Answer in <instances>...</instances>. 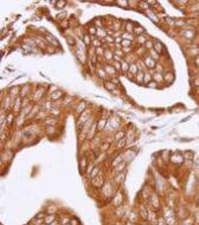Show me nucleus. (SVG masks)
Instances as JSON below:
<instances>
[{
  "mask_svg": "<svg viewBox=\"0 0 199 225\" xmlns=\"http://www.w3.org/2000/svg\"><path fill=\"white\" fill-rule=\"evenodd\" d=\"M104 62L106 63H109V62H113L114 60V50H110V47H106V51H104Z\"/></svg>",
  "mask_w": 199,
  "mask_h": 225,
  "instance_id": "obj_9",
  "label": "nucleus"
},
{
  "mask_svg": "<svg viewBox=\"0 0 199 225\" xmlns=\"http://www.w3.org/2000/svg\"><path fill=\"white\" fill-rule=\"evenodd\" d=\"M30 93H31V86H30L29 84L24 85V86H21V89H20V97H21V98L27 97V96L30 95Z\"/></svg>",
  "mask_w": 199,
  "mask_h": 225,
  "instance_id": "obj_15",
  "label": "nucleus"
},
{
  "mask_svg": "<svg viewBox=\"0 0 199 225\" xmlns=\"http://www.w3.org/2000/svg\"><path fill=\"white\" fill-rule=\"evenodd\" d=\"M111 65L114 67V69H115L117 72L121 71V63H120V62H113V63H111Z\"/></svg>",
  "mask_w": 199,
  "mask_h": 225,
  "instance_id": "obj_49",
  "label": "nucleus"
},
{
  "mask_svg": "<svg viewBox=\"0 0 199 225\" xmlns=\"http://www.w3.org/2000/svg\"><path fill=\"white\" fill-rule=\"evenodd\" d=\"M50 225H58V224H57V222H55V223H51Z\"/></svg>",
  "mask_w": 199,
  "mask_h": 225,
  "instance_id": "obj_61",
  "label": "nucleus"
},
{
  "mask_svg": "<svg viewBox=\"0 0 199 225\" xmlns=\"http://www.w3.org/2000/svg\"><path fill=\"white\" fill-rule=\"evenodd\" d=\"M124 167H126V162H122V164H120L117 167H115V172L119 174V173H122L123 172V169H124Z\"/></svg>",
  "mask_w": 199,
  "mask_h": 225,
  "instance_id": "obj_45",
  "label": "nucleus"
},
{
  "mask_svg": "<svg viewBox=\"0 0 199 225\" xmlns=\"http://www.w3.org/2000/svg\"><path fill=\"white\" fill-rule=\"evenodd\" d=\"M153 81H155V82H158V83H163V82H164V73L154 72V73H153Z\"/></svg>",
  "mask_w": 199,
  "mask_h": 225,
  "instance_id": "obj_26",
  "label": "nucleus"
},
{
  "mask_svg": "<svg viewBox=\"0 0 199 225\" xmlns=\"http://www.w3.org/2000/svg\"><path fill=\"white\" fill-rule=\"evenodd\" d=\"M184 34H185V37L186 38H189V39H193L194 37H196V33H194V31L193 30H189V31H184Z\"/></svg>",
  "mask_w": 199,
  "mask_h": 225,
  "instance_id": "obj_42",
  "label": "nucleus"
},
{
  "mask_svg": "<svg viewBox=\"0 0 199 225\" xmlns=\"http://www.w3.org/2000/svg\"><path fill=\"white\" fill-rule=\"evenodd\" d=\"M67 6V1L64 0H58V1H55V8L56 10H63Z\"/></svg>",
  "mask_w": 199,
  "mask_h": 225,
  "instance_id": "obj_30",
  "label": "nucleus"
},
{
  "mask_svg": "<svg viewBox=\"0 0 199 225\" xmlns=\"http://www.w3.org/2000/svg\"><path fill=\"white\" fill-rule=\"evenodd\" d=\"M154 70L156 72H159V73H164V65L163 64H156V67H155Z\"/></svg>",
  "mask_w": 199,
  "mask_h": 225,
  "instance_id": "obj_50",
  "label": "nucleus"
},
{
  "mask_svg": "<svg viewBox=\"0 0 199 225\" xmlns=\"http://www.w3.org/2000/svg\"><path fill=\"white\" fill-rule=\"evenodd\" d=\"M98 173H100V167H98V166H95V167H94V169H93V172L90 173V176H89V177H90V179L93 180L94 178H96V177L98 176Z\"/></svg>",
  "mask_w": 199,
  "mask_h": 225,
  "instance_id": "obj_40",
  "label": "nucleus"
},
{
  "mask_svg": "<svg viewBox=\"0 0 199 225\" xmlns=\"http://www.w3.org/2000/svg\"><path fill=\"white\" fill-rule=\"evenodd\" d=\"M91 184L95 185V186H97V187H101V186L103 185V177L98 174L96 178H94V179L91 180Z\"/></svg>",
  "mask_w": 199,
  "mask_h": 225,
  "instance_id": "obj_20",
  "label": "nucleus"
},
{
  "mask_svg": "<svg viewBox=\"0 0 199 225\" xmlns=\"http://www.w3.org/2000/svg\"><path fill=\"white\" fill-rule=\"evenodd\" d=\"M126 143H127V140L126 139H122V140H120V141L116 142V147L121 149V148H123L124 146H126Z\"/></svg>",
  "mask_w": 199,
  "mask_h": 225,
  "instance_id": "obj_47",
  "label": "nucleus"
},
{
  "mask_svg": "<svg viewBox=\"0 0 199 225\" xmlns=\"http://www.w3.org/2000/svg\"><path fill=\"white\" fill-rule=\"evenodd\" d=\"M110 81L113 82L115 85H119V84H120V78H119V76H115V77H110Z\"/></svg>",
  "mask_w": 199,
  "mask_h": 225,
  "instance_id": "obj_55",
  "label": "nucleus"
},
{
  "mask_svg": "<svg viewBox=\"0 0 199 225\" xmlns=\"http://www.w3.org/2000/svg\"><path fill=\"white\" fill-rule=\"evenodd\" d=\"M143 77H145V72H143V71H139V73L135 76L134 81H135L136 83L142 84V83H143Z\"/></svg>",
  "mask_w": 199,
  "mask_h": 225,
  "instance_id": "obj_29",
  "label": "nucleus"
},
{
  "mask_svg": "<svg viewBox=\"0 0 199 225\" xmlns=\"http://www.w3.org/2000/svg\"><path fill=\"white\" fill-rule=\"evenodd\" d=\"M148 56H149V57H152L155 62H156L158 59H160V55H159L156 51H154V50H151V51L148 52Z\"/></svg>",
  "mask_w": 199,
  "mask_h": 225,
  "instance_id": "obj_39",
  "label": "nucleus"
},
{
  "mask_svg": "<svg viewBox=\"0 0 199 225\" xmlns=\"http://www.w3.org/2000/svg\"><path fill=\"white\" fill-rule=\"evenodd\" d=\"M60 24H62V27H68V25H69L67 20H64V21H62Z\"/></svg>",
  "mask_w": 199,
  "mask_h": 225,
  "instance_id": "obj_60",
  "label": "nucleus"
},
{
  "mask_svg": "<svg viewBox=\"0 0 199 225\" xmlns=\"http://www.w3.org/2000/svg\"><path fill=\"white\" fill-rule=\"evenodd\" d=\"M76 57H77V59L81 62V63H83V64H85L86 63V56H85V52H83V51H81V50H78V49H76Z\"/></svg>",
  "mask_w": 199,
  "mask_h": 225,
  "instance_id": "obj_17",
  "label": "nucleus"
},
{
  "mask_svg": "<svg viewBox=\"0 0 199 225\" xmlns=\"http://www.w3.org/2000/svg\"><path fill=\"white\" fill-rule=\"evenodd\" d=\"M91 117H90V110L89 109H86L85 111H83L82 114L78 116V119H77V122H76V126H77V128H81L82 129V127L84 126V124L88 122L89 120H90Z\"/></svg>",
  "mask_w": 199,
  "mask_h": 225,
  "instance_id": "obj_1",
  "label": "nucleus"
},
{
  "mask_svg": "<svg viewBox=\"0 0 199 225\" xmlns=\"http://www.w3.org/2000/svg\"><path fill=\"white\" fill-rule=\"evenodd\" d=\"M86 107H88V103H86L85 101H81V102H78L77 103V106H76V108H75V113H76V115H81L83 111H85L86 110Z\"/></svg>",
  "mask_w": 199,
  "mask_h": 225,
  "instance_id": "obj_8",
  "label": "nucleus"
},
{
  "mask_svg": "<svg viewBox=\"0 0 199 225\" xmlns=\"http://www.w3.org/2000/svg\"><path fill=\"white\" fill-rule=\"evenodd\" d=\"M142 60H143V63H145L147 70H154V69H155V67H156V62H155L152 57H149L148 54L142 58Z\"/></svg>",
  "mask_w": 199,
  "mask_h": 225,
  "instance_id": "obj_2",
  "label": "nucleus"
},
{
  "mask_svg": "<svg viewBox=\"0 0 199 225\" xmlns=\"http://www.w3.org/2000/svg\"><path fill=\"white\" fill-rule=\"evenodd\" d=\"M37 219H42V218H45V213H38L36 216Z\"/></svg>",
  "mask_w": 199,
  "mask_h": 225,
  "instance_id": "obj_59",
  "label": "nucleus"
},
{
  "mask_svg": "<svg viewBox=\"0 0 199 225\" xmlns=\"http://www.w3.org/2000/svg\"><path fill=\"white\" fill-rule=\"evenodd\" d=\"M139 6H140V8H142V10H148L149 7V4H148V1H140L139 3Z\"/></svg>",
  "mask_w": 199,
  "mask_h": 225,
  "instance_id": "obj_48",
  "label": "nucleus"
},
{
  "mask_svg": "<svg viewBox=\"0 0 199 225\" xmlns=\"http://www.w3.org/2000/svg\"><path fill=\"white\" fill-rule=\"evenodd\" d=\"M95 71H96V73H97V77H98L100 80H102L103 82L110 80V77L108 76V73L106 72V70L103 69V67H97Z\"/></svg>",
  "mask_w": 199,
  "mask_h": 225,
  "instance_id": "obj_3",
  "label": "nucleus"
},
{
  "mask_svg": "<svg viewBox=\"0 0 199 225\" xmlns=\"http://www.w3.org/2000/svg\"><path fill=\"white\" fill-rule=\"evenodd\" d=\"M165 21L168 24V26H171V27H176V19H173V18H171V17H166V18H165Z\"/></svg>",
  "mask_w": 199,
  "mask_h": 225,
  "instance_id": "obj_41",
  "label": "nucleus"
},
{
  "mask_svg": "<svg viewBox=\"0 0 199 225\" xmlns=\"http://www.w3.org/2000/svg\"><path fill=\"white\" fill-rule=\"evenodd\" d=\"M65 17H67V13H65V12H60V13H58V14L56 16V18L59 19V20H62V21L65 19Z\"/></svg>",
  "mask_w": 199,
  "mask_h": 225,
  "instance_id": "obj_54",
  "label": "nucleus"
},
{
  "mask_svg": "<svg viewBox=\"0 0 199 225\" xmlns=\"http://www.w3.org/2000/svg\"><path fill=\"white\" fill-rule=\"evenodd\" d=\"M153 50L154 51H156L160 56L164 54V51H165V46L161 44L159 40H154V47H153Z\"/></svg>",
  "mask_w": 199,
  "mask_h": 225,
  "instance_id": "obj_14",
  "label": "nucleus"
},
{
  "mask_svg": "<svg viewBox=\"0 0 199 225\" xmlns=\"http://www.w3.org/2000/svg\"><path fill=\"white\" fill-rule=\"evenodd\" d=\"M95 50H96V55H97V57H98V58L104 56V51H106V49L103 47V45H102V46H100V47H96Z\"/></svg>",
  "mask_w": 199,
  "mask_h": 225,
  "instance_id": "obj_36",
  "label": "nucleus"
},
{
  "mask_svg": "<svg viewBox=\"0 0 199 225\" xmlns=\"http://www.w3.org/2000/svg\"><path fill=\"white\" fill-rule=\"evenodd\" d=\"M151 81H153V73L146 71V72H145V77H143V84L147 85Z\"/></svg>",
  "mask_w": 199,
  "mask_h": 225,
  "instance_id": "obj_28",
  "label": "nucleus"
},
{
  "mask_svg": "<svg viewBox=\"0 0 199 225\" xmlns=\"http://www.w3.org/2000/svg\"><path fill=\"white\" fill-rule=\"evenodd\" d=\"M56 219V216L55 215H49L47 217H45L44 218V223L45 224H47V225H50L51 223H54V220Z\"/></svg>",
  "mask_w": 199,
  "mask_h": 225,
  "instance_id": "obj_37",
  "label": "nucleus"
},
{
  "mask_svg": "<svg viewBox=\"0 0 199 225\" xmlns=\"http://www.w3.org/2000/svg\"><path fill=\"white\" fill-rule=\"evenodd\" d=\"M62 97H64V94L62 93L60 90H57L55 93H51V98L54 99V101H58V99L62 98Z\"/></svg>",
  "mask_w": 199,
  "mask_h": 225,
  "instance_id": "obj_27",
  "label": "nucleus"
},
{
  "mask_svg": "<svg viewBox=\"0 0 199 225\" xmlns=\"http://www.w3.org/2000/svg\"><path fill=\"white\" fill-rule=\"evenodd\" d=\"M121 37H122V39H126V40H130V42L134 40V36L132 33H128V32L121 33Z\"/></svg>",
  "mask_w": 199,
  "mask_h": 225,
  "instance_id": "obj_34",
  "label": "nucleus"
},
{
  "mask_svg": "<svg viewBox=\"0 0 199 225\" xmlns=\"http://www.w3.org/2000/svg\"><path fill=\"white\" fill-rule=\"evenodd\" d=\"M70 225H80V223H78V220L76 218H72L70 220Z\"/></svg>",
  "mask_w": 199,
  "mask_h": 225,
  "instance_id": "obj_57",
  "label": "nucleus"
},
{
  "mask_svg": "<svg viewBox=\"0 0 199 225\" xmlns=\"http://www.w3.org/2000/svg\"><path fill=\"white\" fill-rule=\"evenodd\" d=\"M123 27H124V32H128V33H132L133 34V32H134V24L132 23V21H126L123 24Z\"/></svg>",
  "mask_w": 199,
  "mask_h": 225,
  "instance_id": "obj_18",
  "label": "nucleus"
},
{
  "mask_svg": "<svg viewBox=\"0 0 199 225\" xmlns=\"http://www.w3.org/2000/svg\"><path fill=\"white\" fill-rule=\"evenodd\" d=\"M88 34L91 36L93 38H94V37H96V34H97V27L95 26V25H93V26H90L88 29Z\"/></svg>",
  "mask_w": 199,
  "mask_h": 225,
  "instance_id": "obj_35",
  "label": "nucleus"
},
{
  "mask_svg": "<svg viewBox=\"0 0 199 225\" xmlns=\"http://www.w3.org/2000/svg\"><path fill=\"white\" fill-rule=\"evenodd\" d=\"M91 46H94L95 49L96 47H100V46H102V40L101 39H98V38H93V42H91Z\"/></svg>",
  "mask_w": 199,
  "mask_h": 225,
  "instance_id": "obj_38",
  "label": "nucleus"
},
{
  "mask_svg": "<svg viewBox=\"0 0 199 225\" xmlns=\"http://www.w3.org/2000/svg\"><path fill=\"white\" fill-rule=\"evenodd\" d=\"M121 45H122V47H132V46H133V42L123 39L122 43H121Z\"/></svg>",
  "mask_w": 199,
  "mask_h": 225,
  "instance_id": "obj_46",
  "label": "nucleus"
},
{
  "mask_svg": "<svg viewBox=\"0 0 199 225\" xmlns=\"http://www.w3.org/2000/svg\"><path fill=\"white\" fill-rule=\"evenodd\" d=\"M65 40H67V43H68L70 46H75V45L77 44V42L75 40V38H73L72 36H70V34H67V36H65Z\"/></svg>",
  "mask_w": 199,
  "mask_h": 225,
  "instance_id": "obj_32",
  "label": "nucleus"
},
{
  "mask_svg": "<svg viewBox=\"0 0 199 225\" xmlns=\"http://www.w3.org/2000/svg\"><path fill=\"white\" fill-rule=\"evenodd\" d=\"M43 123L45 124V127L47 126H57L58 124V120L57 117H54V116H46L44 120H43Z\"/></svg>",
  "mask_w": 199,
  "mask_h": 225,
  "instance_id": "obj_10",
  "label": "nucleus"
},
{
  "mask_svg": "<svg viewBox=\"0 0 199 225\" xmlns=\"http://www.w3.org/2000/svg\"><path fill=\"white\" fill-rule=\"evenodd\" d=\"M122 139H126V130H123V129H117L114 134V141L117 142Z\"/></svg>",
  "mask_w": 199,
  "mask_h": 225,
  "instance_id": "obj_12",
  "label": "nucleus"
},
{
  "mask_svg": "<svg viewBox=\"0 0 199 225\" xmlns=\"http://www.w3.org/2000/svg\"><path fill=\"white\" fill-rule=\"evenodd\" d=\"M109 143L108 142H104V143H102L101 146H100V151H101V152H106L107 151V148H109Z\"/></svg>",
  "mask_w": 199,
  "mask_h": 225,
  "instance_id": "obj_51",
  "label": "nucleus"
},
{
  "mask_svg": "<svg viewBox=\"0 0 199 225\" xmlns=\"http://www.w3.org/2000/svg\"><path fill=\"white\" fill-rule=\"evenodd\" d=\"M43 95H44V90H43V89L37 90V91L33 94V99H34V101H39Z\"/></svg>",
  "mask_w": 199,
  "mask_h": 225,
  "instance_id": "obj_33",
  "label": "nucleus"
},
{
  "mask_svg": "<svg viewBox=\"0 0 199 225\" xmlns=\"http://www.w3.org/2000/svg\"><path fill=\"white\" fill-rule=\"evenodd\" d=\"M102 67H103V69L106 70V72L108 73L109 77H115V76H117V71L114 69V67L111 65V64L106 63V64H103Z\"/></svg>",
  "mask_w": 199,
  "mask_h": 225,
  "instance_id": "obj_6",
  "label": "nucleus"
},
{
  "mask_svg": "<svg viewBox=\"0 0 199 225\" xmlns=\"http://www.w3.org/2000/svg\"><path fill=\"white\" fill-rule=\"evenodd\" d=\"M193 63H194V65H196V67H198V68H199V56L194 57V59H193Z\"/></svg>",
  "mask_w": 199,
  "mask_h": 225,
  "instance_id": "obj_58",
  "label": "nucleus"
},
{
  "mask_svg": "<svg viewBox=\"0 0 199 225\" xmlns=\"http://www.w3.org/2000/svg\"><path fill=\"white\" fill-rule=\"evenodd\" d=\"M183 155H184V159L185 160H190V161H193L194 160V152L193 151H190V149H189V151H185Z\"/></svg>",
  "mask_w": 199,
  "mask_h": 225,
  "instance_id": "obj_25",
  "label": "nucleus"
},
{
  "mask_svg": "<svg viewBox=\"0 0 199 225\" xmlns=\"http://www.w3.org/2000/svg\"><path fill=\"white\" fill-rule=\"evenodd\" d=\"M89 166H88V159H86L84 155L81 158V161H80V168H81V171L82 172H84L85 171V168H88Z\"/></svg>",
  "mask_w": 199,
  "mask_h": 225,
  "instance_id": "obj_21",
  "label": "nucleus"
},
{
  "mask_svg": "<svg viewBox=\"0 0 199 225\" xmlns=\"http://www.w3.org/2000/svg\"><path fill=\"white\" fill-rule=\"evenodd\" d=\"M45 39H46V42L49 43V45L51 44V46H56V47H59V42L57 40V38L56 37H54V36H51V34H46L45 36Z\"/></svg>",
  "mask_w": 199,
  "mask_h": 225,
  "instance_id": "obj_11",
  "label": "nucleus"
},
{
  "mask_svg": "<svg viewBox=\"0 0 199 225\" xmlns=\"http://www.w3.org/2000/svg\"><path fill=\"white\" fill-rule=\"evenodd\" d=\"M129 67H130V63L127 62L126 59H123L121 62V72L123 75H128V71H129Z\"/></svg>",
  "mask_w": 199,
  "mask_h": 225,
  "instance_id": "obj_16",
  "label": "nucleus"
},
{
  "mask_svg": "<svg viewBox=\"0 0 199 225\" xmlns=\"http://www.w3.org/2000/svg\"><path fill=\"white\" fill-rule=\"evenodd\" d=\"M103 86H104V89H106L107 91H111V93H114V91L116 90V86H117V85H115L113 82H111V81L109 80V81L103 82Z\"/></svg>",
  "mask_w": 199,
  "mask_h": 225,
  "instance_id": "obj_13",
  "label": "nucleus"
},
{
  "mask_svg": "<svg viewBox=\"0 0 199 225\" xmlns=\"http://www.w3.org/2000/svg\"><path fill=\"white\" fill-rule=\"evenodd\" d=\"M148 17L151 18V19H152L153 21H155V23H158V21H159V18H155L156 16H155L154 13H149V14H148Z\"/></svg>",
  "mask_w": 199,
  "mask_h": 225,
  "instance_id": "obj_56",
  "label": "nucleus"
},
{
  "mask_svg": "<svg viewBox=\"0 0 199 225\" xmlns=\"http://www.w3.org/2000/svg\"><path fill=\"white\" fill-rule=\"evenodd\" d=\"M169 159H171V161L173 162V164H177V165H180V164H183V162L185 161L184 155H183L181 153H179V152L173 153V154L169 156Z\"/></svg>",
  "mask_w": 199,
  "mask_h": 225,
  "instance_id": "obj_4",
  "label": "nucleus"
},
{
  "mask_svg": "<svg viewBox=\"0 0 199 225\" xmlns=\"http://www.w3.org/2000/svg\"><path fill=\"white\" fill-rule=\"evenodd\" d=\"M145 33H146V29H145V27H142V26H135V27H134L133 34L140 37V36H143Z\"/></svg>",
  "mask_w": 199,
  "mask_h": 225,
  "instance_id": "obj_23",
  "label": "nucleus"
},
{
  "mask_svg": "<svg viewBox=\"0 0 199 225\" xmlns=\"http://www.w3.org/2000/svg\"><path fill=\"white\" fill-rule=\"evenodd\" d=\"M174 81H176V73H174L173 71H166V72H164V82L165 83L172 84Z\"/></svg>",
  "mask_w": 199,
  "mask_h": 225,
  "instance_id": "obj_7",
  "label": "nucleus"
},
{
  "mask_svg": "<svg viewBox=\"0 0 199 225\" xmlns=\"http://www.w3.org/2000/svg\"><path fill=\"white\" fill-rule=\"evenodd\" d=\"M115 4H116V5H119V6H121L122 8H127L129 3H128V1H116Z\"/></svg>",
  "mask_w": 199,
  "mask_h": 225,
  "instance_id": "obj_52",
  "label": "nucleus"
},
{
  "mask_svg": "<svg viewBox=\"0 0 199 225\" xmlns=\"http://www.w3.org/2000/svg\"><path fill=\"white\" fill-rule=\"evenodd\" d=\"M65 225H70V224H65Z\"/></svg>",
  "mask_w": 199,
  "mask_h": 225,
  "instance_id": "obj_63",
  "label": "nucleus"
},
{
  "mask_svg": "<svg viewBox=\"0 0 199 225\" xmlns=\"http://www.w3.org/2000/svg\"><path fill=\"white\" fill-rule=\"evenodd\" d=\"M94 38H95V37H94ZM82 42L84 43V45H85V46H90V45H91V42H93V37H91V36H89L88 33H86V34H83Z\"/></svg>",
  "mask_w": 199,
  "mask_h": 225,
  "instance_id": "obj_22",
  "label": "nucleus"
},
{
  "mask_svg": "<svg viewBox=\"0 0 199 225\" xmlns=\"http://www.w3.org/2000/svg\"><path fill=\"white\" fill-rule=\"evenodd\" d=\"M127 225H133V224L132 223H127Z\"/></svg>",
  "mask_w": 199,
  "mask_h": 225,
  "instance_id": "obj_62",
  "label": "nucleus"
},
{
  "mask_svg": "<svg viewBox=\"0 0 199 225\" xmlns=\"http://www.w3.org/2000/svg\"><path fill=\"white\" fill-rule=\"evenodd\" d=\"M57 132V128L55 126H47L45 127V134L47 136H51V134H55Z\"/></svg>",
  "mask_w": 199,
  "mask_h": 225,
  "instance_id": "obj_31",
  "label": "nucleus"
},
{
  "mask_svg": "<svg viewBox=\"0 0 199 225\" xmlns=\"http://www.w3.org/2000/svg\"><path fill=\"white\" fill-rule=\"evenodd\" d=\"M147 86H148V88H151V89H158V88H160L159 83L155 82V81H151V82L147 84Z\"/></svg>",
  "mask_w": 199,
  "mask_h": 225,
  "instance_id": "obj_43",
  "label": "nucleus"
},
{
  "mask_svg": "<svg viewBox=\"0 0 199 225\" xmlns=\"http://www.w3.org/2000/svg\"><path fill=\"white\" fill-rule=\"evenodd\" d=\"M108 124V119L107 117H101L96 121V127H97V132H103Z\"/></svg>",
  "mask_w": 199,
  "mask_h": 225,
  "instance_id": "obj_5",
  "label": "nucleus"
},
{
  "mask_svg": "<svg viewBox=\"0 0 199 225\" xmlns=\"http://www.w3.org/2000/svg\"><path fill=\"white\" fill-rule=\"evenodd\" d=\"M123 162V156L122 155H119V156H116V158H114L113 159V161H111V167H117L120 164H122Z\"/></svg>",
  "mask_w": 199,
  "mask_h": 225,
  "instance_id": "obj_24",
  "label": "nucleus"
},
{
  "mask_svg": "<svg viewBox=\"0 0 199 225\" xmlns=\"http://www.w3.org/2000/svg\"><path fill=\"white\" fill-rule=\"evenodd\" d=\"M124 180V173L122 172V173H119L117 176H116V181L117 182H122Z\"/></svg>",
  "mask_w": 199,
  "mask_h": 225,
  "instance_id": "obj_53",
  "label": "nucleus"
},
{
  "mask_svg": "<svg viewBox=\"0 0 199 225\" xmlns=\"http://www.w3.org/2000/svg\"><path fill=\"white\" fill-rule=\"evenodd\" d=\"M16 119H17V115L14 114L13 111H8L7 113V119H6V123L8 124V126H11L12 123H13L14 121H16Z\"/></svg>",
  "mask_w": 199,
  "mask_h": 225,
  "instance_id": "obj_19",
  "label": "nucleus"
},
{
  "mask_svg": "<svg viewBox=\"0 0 199 225\" xmlns=\"http://www.w3.org/2000/svg\"><path fill=\"white\" fill-rule=\"evenodd\" d=\"M50 114H51L54 117H56V116H58V115L60 114V111H59V109H58V108L52 107L51 109H50Z\"/></svg>",
  "mask_w": 199,
  "mask_h": 225,
  "instance_id": "obj_44",
  "label": "nucleus"
}]
</instances>
